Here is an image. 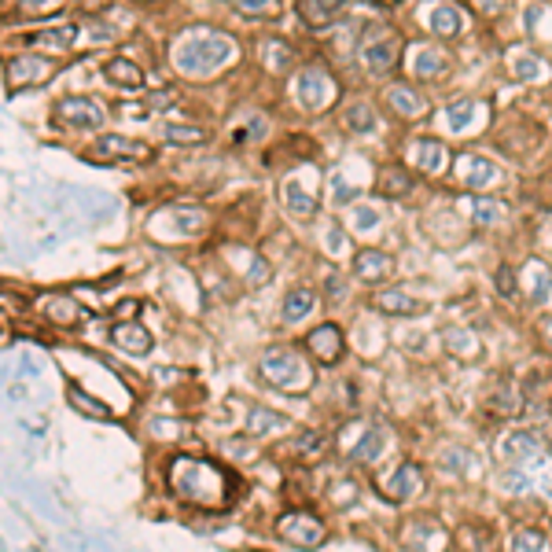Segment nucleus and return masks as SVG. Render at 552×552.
<instances>
[{"instance_id":"33","label":"nucleus","mask_w":552,"mask_h":552,"mask_svg":"<svg viewBox=\"0 0 552 552\" xmlns=\"http://www.w3.org/2000/svg\"><path fill=\"white\" fill-rule=\"evenodd\" d=\"M413 188H416V180H413V173L406 166H383L380 170V196L397 199V196H406Z\"/></svg>"},{"instance_id":"6","label":"nucleus","mask_w":552,"mask_h":552,"mask_svg":"<svg viewBox=\"0 0 552 552\" xmlns=\"http://www.w3.org/2000/svg\"><path fill=\"white\" fill-rule=\"evenodd\" d=\"M276 534H280V541H288L291 548H302V552H314L324 545V523L314 515V512H305V508H291L284 512L280 519H276Z\"/></svg>"},{"instance_id":"31","label":"nucleus","mask_w":552,"mask_h":552,"mask_svg":"<svg viewBox=\"0 0 552 552\" xmlns=\"http://www.w3.org/2000/svg\"><path fill=\"white\" fill-rule=\"evenodd\" d=\"M442 347H446L453 357H464V361L482 357L479 335H472V331H464V328H446V331H442Z\"/></svg>"},{"instance_id":"22","label":"nucleus","mask_w":552,"mask_h":552,"mask_svg":"<svg viewBox=\"0 0 552 552\" xmlns=\"http://www.w3.org/2000/svg\"><path fill=\"white\" fill-rule=\"evenodd\" d=\"M372 305H376L380 314H387V317H416V314L427 310L420 298H413V295H406V291H383V295L372 298Z\"/></svg>"},{"instance_id":"28","label":"nucleus","mask_w":552,"mask_h":552,"mask_svg":"<svg viewBox=\"0 0 552 552\" xmlns=\"http://www.w3.org/2000/svg\"><path fill=\"white\" fill-rule=\"evenodd\" d=\"M347 0H298V12H302V22L305 26H328L335 22V15L343 12Z\"/></svg>"},{"instance_id":"23","label":"nucleus","mask_w":552,"mask_h":552,"mask_svg":"<svg viewBox=\"0 0 552 552\" xmlns=\"http://www.w3.org/2000/svg\"><path fill=\"white\" fill-rule=\"evenodd\" d=\"M456 545L460 552H494V527L482 523V519H472L456 531Z\"/></svg>"},{"instance_id":"5","label":"nucleus","mask_w":552,"mask_h":552,"mask_svg":"<svg viewBox=\"0 0 552 552\" xmlns=\"http://www.w3.org/2000/svg\"><path fill=\"white\" fill-rule=\"evenodd\" d=\"M548 446H545V435L541 431H531V427H515V431H508L498 446V456L505 460L508 468L515 472H531L538 468L541 460H545Z\"/></svg>"},{"instance_id":"46","label":"nucleus","mask_w":552,"mask_h":552,"mask_svg":"<svg viewBox=\"0 0 552 552\" xmlns=\"http://www.w3.org/2000/svg\"><path fill=\"white\" fill-rule=\"evenodd\" d=\"M328 501H331L335 508H350V505L357 501V482H354V479H339V482L328 489Z\"/></svg>"},{"instance_id":"14","label":"nucleus","mask_w":552,"mask_h":552,"mask_svg":"<svg viewBox=\"0 0 552 552\" xmlns=\"http://www.w3.org/2000/svg\"><path fill=\"white\" fill-rule=\"evenodd\" d=\"M111 343H114L118 350H126V354L144 357V354L155 350V335H151L140 321H118L114 331H111Z\"/></svg>"},{"instance_id":"51","label":"nucleus","mask_w":552,"mask_h":552,"mask_svg":"<svg viewBox=\"0 0 552 552\" xmlns=\"http://www.w3.org/2000/svg\"><path fill=\"white\" fill-rule=\"evenodd\" d=\"M538 331H541V343L552 350V314L548 317H541V324H538Z\"/></svg>"},{"instance_id":"19","label":"nucleus","mask_w":552,"mask_h":552,"mask_svg":"<svg viewBox=\"0 0 552 552\" xmlns=\"http://www.w3.org/2000/svg\"><path fill=\"white\" fill-rule=\"evenodd\" d=\"M258 59L269 74H288L295 67V48L284 38H262L258 41Z\"/></svg>"},{"instance_id":"16","label":"nucleus","mask_w":552,"mask_h":552,"mask_svg":"<svg viewBox=\"0 0 552 552\" xmlns=\"http://www.w3.org/2000/svg\"><path fill=\"white\" fill-rule=\"evenodd\" d=\"M409 163L420 170V173H446L449 166V147L442 140H413L409 144Z\"/></svg>"},{"instance_id":"35","label":"nucleus","mask_w":552,"mask_h":552,"mask_svg":"<svg viewBox=\"0 0 552 552\" xmlns=\"http://www.w3.org/2000/svg\"><path fill=\"white\" fill-rule=\"evenodd\" d=\"M284 206L295 213V218H314V213H317V199L305 192L298 180H288L284 184Z\"/></svg>"},{"instance_id":"1","label":"nucleus","mask_w":552,"mask_h":552,"mask_svg":"<svg viewBox=\"0 0 552 552\" xmlns=\"http://www.w3.org/2000/svg\"><path fill=\"white\" fill-rule=\"evenodd\" d=\"M166 479H170L173 498L184 501V505H196V508L218 512V508H229L232 498H236L232 475L213 464V460H203V456H177Z\"/></svg>"},{"instance_id":"9","label":"nucleus","mask_w":552,"mask_h":552,"mask_svg":"<svg viewBox=\"0 0 552 552\" xmlns=\"http://www.w3.org/2000/svg\"><path fill=\"white\" fill-rule=\"evenodd\" d=\"M55 121L67 130H100L104 126V107L88 96H67L55 104Z\"/></svg>"},{"instance_id":"45","label":"nucleus","mask_w":552,"mask_h":552,"mask_svg":"<svg viewBox=\"0 0 552 552\" xmlns=\"http://www.w3.org/2000/svg\"><path fill=\"white\" fill-rule=\"evenodd\" d=\"M347 126H354L357 133H372V130H376L372 107H368V104H354V107L347 111Z\"/></svg>"},{"instance_id":"43","label":"nucleus","mask_w":552,"mask_h":552,"mask_svg":"<svg viewBox=\"0 0 552 552\" xmlns=\"http://www.w3.org/2000/svg\"><path fill=\"white\" fill-rule=\"evenodd\" d=\"M236 12L247 19H280V0H239Z\"/></svg>"},{"instance_id":"42","label":"nucleus","mask_w":552,"mask_h":552,"mask_svg":"<svg viewBox=\"0 0 552 552\" xmlns=\"http://www.w3.org/2000/svg\"><path fill=\"white\" fill-rule=\"evenodd\" d=\"M489 409H494V413H501V416L508 420V416H515L519 409H523V394H515V390L505 383V387H501L494 397H489Z\"/></svg>"},{"instance_id":"8","label":"nucleus","mask_w":552,"mask_h":552,"mask_svg":"<svg viewBox=\"0 0 552 552\" xmlns=\"http://www.w3.org/2000/svg\"><path fill=\"white\" fill-rule=\"evenodd\" d=\"M55 78V59L52 55H41V52H26V55H15L8 71H4V81L12 92L19 88H41Z\"/></svg>"},{"instance_id":"4","label":"nucleus","mask_w":552,"mask_h":552,"mask_svg":"<svg viewBox=\"0 0 552 552\" xmlns=\"http://www.w3.org/2000/svg\"><path fill=\"white\" fill-rule=\"evenodd\" d=\"M357 59L368 74H390L402 59V38L390 26H368L357 45Z\"/></svg>"},{"instance_id":"12","label":"nucleus","mask_w":552,"mask_h":552,"mask_svg":"<svg viewBox=\"0 0 552 552\" xmlns=\"http://www.w3.org/2000/svg\"><path fill=\"white\" fill-rule=\"evenodd\" d=\"M38 314L48 321V324H59V328H74L85 321V305H78L71 295L63 291H48L38 298Z\"/></svg>"},{"instance_id":"27","label":"nucleus","mask_w":552,"mask_h":552,"mask_svg":"<svg viewBox=\"0 0 552 552\" xmlns=\"http://www.w3.org/2000/svg\"><path fill=\"white\" fill-rule=\"evenodd\" d=\"M387 104H390L394 114H402V118H420L427 111L423 96H420L416 88H409V85H390L387 88Z\"/></svg>"},{"instance_id":"17","label":"nucleus","mask_w":552,"mask_h":552,"mask_svg":"<svg viewBox=\"0 0 552 552\" xmlns=\"http://www.w3.org/2000/svg\"><path fill=\"white\" fill-rule=\"evenodd\" d=\"M394 272V258L387 251H376V247H361L354 255V276L364 284H380Z\"/></svg>"},{"instance_id":"37","label":"nucleus","mask_w":552,"mask_h":552,"mask_svg":"<svg viewBox=\"0 0 552 552\" xmlns=\"http://www.w3.org/2000/svg\"><path fill=\"white\" fill-rule=\"evenodd\" d=\"M505 552H545V534L538 527H515L505 541Z\"/></svg>"},{"instance_id":"21","label":"nucleus","mask_w":552,"mask_h":552,"mask_svg":"<svg viewBox=\"0 0 552 552\" xmlns=\"http://www.w3.org/2000/svg\"><path fill=\"white\" fill-rule=\"evenodd\" d=\"M324 449H328V435L324 431H298L295 439H291V446H288V453L295 456V464H314V460H321L324 456Z\"/></svg>"},{"instance_id":"38","label":"nucleus","mask_w":552,"mask_h":552,"mask_svg":"<svg viewBox=\"0 0 552 552\" xmlns=\"http://www.w3.org/2000/svg\"><path fill=\"white\" fill-rule=\"evenodd\" d=\"M427 22H431V29L439 38H456L460 34V12L453 4H435L431 15H427Z\"/></svg>"},{"instance_id":"10","label":"nucleus","mask_w":552,"mask_h":552,"mask_svg":"<svg viewBox=\"0 0 552 552\" xmlns=\"http://www.w3.org/2000/svg\"><path fill=\"white\" fill-rule=\"evenodd\" d=\"M420 494H423V468L413 464V460L397 464V472L380 482V498L390 501V505H406V501H413Z\"/></svg>"},{"instance_id":"30","label":"nucleus","mask_w":552,"mask_h":552,"mask_svg":"<svg viewBox=\"0 0 552 552\" xmlns=\"http://www.w3.org/2000/svg\"><path fill=\"white\" fill-rule=\"evenodd\" d=\"M446 55L439 52V48H413L409 52V74H416V78H439V74H446Z\"/></svg>"},{"instance_id":"44","label":"nucleus","mask_w":552,"mask_h":552,"mask_svg":"<svg viewBox=\"0 0 552 552\" xmlns=\"http://www.w3.org/2000/svg\"><path fill=\"white\" fill-rule=\"evenodd\" d=\"M163 140H166V144L196 147V144L206 140V130H199V126H166V130H163Z\"/></svg>"},{"instance_id":"25","label":"nucleus","mask_w":552,"mask_h":552,"mask_svg":"<svg viewBox=\"0 0 552 552\" xmlns=\"http://www.w3.org/2000/svg\"><path fill=\"white\" fill-rule=\"evenodd\" d=\"M460 180L464 188H486L489 180H498V166L482 155H460Z\"/></svg>"},{"instance_id":"49","label":"nucleus","mask_w":552,"mask_h":552,"mask_svg":"<svg viewBox=\"0 0 552 552\" xmlns=\"http://www.w3.org/2000/svg\"><path fill=\"white\" fill-rule=\"evenodd\" d=\"M472 4H475L479 15H501L512 4V0H472Z\"/></svg>"},{"instance_id":"41","label":"nucleus","mask_w":552,"mask_h":552,"mask_svg":"<svg viewBox=\"0 0 552 552\" xmlns=\"http://www.w3.org/2000/svg\"><path fill=\"white\" fill-rule=\"evenodd\" d=\"M468 210H472V222L475 225H498L501 218H505V203H498V199H472L468 203Z\"/></svg>"},{"instance_id":"29","label":"nucleus","mask_w":552,"mask_h":552,"mask_svg":"<svg viewBox=\"0 0 552 552\" xmlns=\"http://www.w3.org/2000/svg\"><path fill=\"white\" fill-rule=\"evenodd\" d=\"M291 420L284 416V413H276V409H262V406H255L251 409V416H247V435L251 439H265V435H276V431H284Z\"/></svg>"},{"instance_id":"40","label":"nucleus","mask_w":552,"mask_h":552,"mask_svg":"<svg viewBox=\"0 0 552 552\" xmlns=\"http://www.w3.org/2000/svg\"><path fill=\"white\" fill-rule=\"evenodd\" d=\"M67 397H71V406H74L81 416H88V420H111V416H114V413L100 402V397H92V394H85V390H78V387H71Z\"/></svg>"},{"instance_id":"13","label":"nucleus","mask_w":552,"mask_h":552,"mask_svg":"<svg viewBox=\"0 0 552 552\" xmlns=\"http://www.w3.org/2000/svg\"><path fill=\"white\" fill-rule=\"evenodd\" d=\"M305 350H310L321 364H335L347 350V339H343V331L335 324H317L310 335H305Z\"/></svg>"},{"instance_id":"7","label":"nucleus","mask_w":552,"mask_h":552,"mask_svg":"<svg viewBox=\"0 0 552 552\" xmlns=\"http://www.w3.org/2000/svg\"><path fill=\"white\" fill-rule=\"evenodd\" d=\"M295 96H298L302 111H310V114L328 111L335 100H339V81H335L324 67H305L295 81Z\"/></svg>"},{"instance_id":"34","label":"nucleus","mask_w":552,"mask_h":552,"mask_svg":"<svg viewBox=\"0 0 552 552\" xmlns=\"http://www.w3.org/2000/svg\"><path fill=\"white\" fill-rule=\"evenodd\" d=\"M512 74L519 81H545L548 78V63L534 52H515L512 55Z\"/></svg>"},{"instance_id":"32","label":"nucleus","mask_w":552,"mask_h":552,"mask_svg":"<svg viewBox=\"0 0 552 552\" xmlns=\"http://www.w3.org/2000/svg\"><path fill=\"white\" fill-rule=\"evenodd\" d=\"M314 310H317V295L310 288H295L284 298V314L280 317H284V324H302Z\"/></svg>"},{"instance_id":"36","label":"nucleus","mask_w":552,"mask_h":552,"mask_svg":"<svg viewBox=\"0 0 552 552\" xmlns=\"http://www.w3.org/2000/svg\"><path fill=\"white\" fill-rule=\"evenodd\" d=\"M8 4H12V19H45L63 8L67 0H8Z\"/></svg>"},{"instance_id":"2","label":"nucleus","mask_w":552,"mask_h":552,"mask_svg":"<svg viewBox=\"0 0 552 552\" xmlns=\"http://www.w3.org/2000/svg\"><path fill=\"white\" fill-rule=\"evenodd\" d=\"M232 52H236V45L222 29H192V34L180 38V45H173V67L188 78H203V74H213L218 67H225Z\"/></svg>"},{"instance_id":"20","label":"nucleus","mask_w":552,"mask_h":552,"mask_svg":"<svg viewBox=\"0 0 552 552\" xmlns=\"http://www.w3.org/2000/svg\"><path fill=\"white\" fill-rule=\"evenodd\" d=\"M29 48H48V52H71L78 45V26L74 22H63V26H52V29H41V34H29L26 38Z\"/></svg>"},{"instance_id":"11","label":"nucleus","mask_w":552,"mask_h":552,"mask_svg":"<svg viewBox=\"0 0 552 552\" xmlns=\"http://www.w3.org/2000/svg\"><path fill=\"white\" fill-rule=\"evenodd\" d=\"M92 155L100 163H147L155 151H151L144 140H133V137H118V133H107L92 144Z\"/></svg>"},{"instance_id":"39","label":"nucleus","mask_w":552,"mask_h":552,"mask_svg":"<svg viewBox=\"0 0 552 552\" xmlns=\"http://www.w3.org/2000/svg\"><path fill=\"white\" fill-rule=\"evenodd\" d=\"M479 111H482V107H479V100H453V104L446 107V121H449V130H453V133H468L472 118H475Z\"/></svg>"},{"instance_id":"18","label":"nucleus","mask_w":552,"mask_h":552,"mask_svg":"<svg viewBox=\"0 0 552 552\" xmlns=\"http://www.w3.org/2000/svg\"><path fill=\"white\" fill-rule=\"evenodd\" d=\"M519 284H523L531 305H545L548 295H552V272H548V265L541 258H531L523 265V272H519Z\"/></svg>"},{"instance_id":"3","label":"nucleus","mask_w":552,"mask_h":552,"mask_svg":"<svg viewBox=\"0 0 552 552\" xmlns=\"http://www.w3.org/2000/svg\"><path fill=\"white\" fill-rule=\"evenodd\" d=\"M258 372L276 390H295V394H302V390L314 387V368L305 364V357L298 350H291V347H272V350H265Z\"/></svg>"},{"instance_id":"50","label":"nucleus","mask_w":552,"mask_h":552,"mask_svg":"<svg viewBox=\"0 0 552 552\" xmlns=\"http://www.w3.org/2000/svg\"><path fill=\"white\" fill-rule=\"evenodd\" d=\"M335 203H350V188H347V180L335 173Z\"/></svg>"},{"instance_id":"26","label":"nucleus","mask_w":552,"mask_h":552,"mask_svg":"<svg viewBox=\"0 0 552 552\" xmlns=\"http://www.w3.org/2000/svg\"><path fill=\"white\" fill-rule=\"evenodd\" d=\"M104 74H107V81L118 85V88H144V71L133 63V59H126V55L107 59V63H104Z\"/></svg>"},{"instance_id":"47","label":"nucleus","mask_w":552,"mask_h":552,"mask_svg":"<svg viewBox=\"0 0 552 552\" xmlns=\"http://www.w3.org/2000/svg\"><path fill=\"white\" fill-rule=\"evenodd\" d=\"M376 225H380V213H376L372 206H357V210H354V229H357V232H372Z\"/></svg>"},{"instance_id":"24","label":"nucleus","mask_w":552,"mask_h":552,"mask_svg":"<svg viewBox=\"0 0 552 552\" xmlns=\"http://www.w3.org/2000/svg\"><path fill=\"white\" fill-rule=\"evenodd\" d=\"M383 449H387V431H383V427H364V435L354 442V449L347 456L357 460V464H376V460L383 456Z\"/></svg>"},{"instance_id":"15","label":"nucleus","mask_w":552,"mask_h":552,"mask_svg":"<svg viewBox=\"0 0 552 552\" xmlns=\"http://www.w3.org/2000/svg\"><path fill=\"white\" fill-rule=\"evenodd\" d=\"M406 545L413 552H442L449 545V534L446 527H439L435 519H413L406 527Z\"/></svg>"},{"instance_id":"48","label":"nucleus","mask_w":552,"mask_h":552,"mask_svg":"<svg viewBox=\"0 0 552 552\" xmlns=\"http://www.w3.org/2000/svg\"><path fill=\"white\" fill-rule=\"evenodd\" d=\"M494 284H498V291H501L505 298H512V295H515V276H512V269H508V265H501V269H498Z\"/></svg>"}]
</instances>
